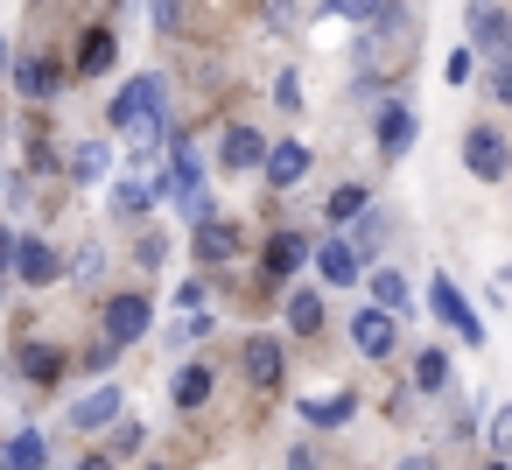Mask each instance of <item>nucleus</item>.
I'll list each match as a JSON object with an SVG mask.
<instances>
[{
    "label": "nucleus",
    "instance_id": "obj_13",
    "mask_svg": "<svg viewBox=\"0 0 512 470\" xmlns=\"http://www.w3.org/2000/svg\"><path fill=\"white\" fill-rule=\"evenodd\" d=\"M232 253H239V232H232L225 218H204V225H197V260H204V267H225Z\"/></svg>",
    "mask_w": 512,
    "mask_h": 470
},
{
    "label": "nucleus",
    "instance_id": "obj_29",
    "mask_svg": "<svg viewBox=\"0 0 512 470\" xmlns=\"http://www.w3.org/2000/svg\"><path fill=\"white\" fill-rule=\"evenodd\" d=\"M330 8H337L344 22H365V15H379V8H386V0H330Z\"/></svg>",
    "mask_w": 512,
    "mask_h": 470
},
{
    "label": "nucleus",
    "instance_id": "obj_33",
    "mask_svg": "<svg viewBox=\"0 0 512 470\" xmlns=\"http://www.w3.org/2000/svg\"><path fill=\"white\" fill-rule=\"evenodd\" d=\"M491 92H498V99H505V106H512V57H505V64H498V85H491Z\"/></svg>",
    "mask_w": 512,
    "mask_h": 470
},
{
    "label": "nucleus",
    "instance_id": "obj_37",
    "mask_svg": "<svg viewBox=\"0 0 512 470\" xmlns=\"http://www.w3.org/2000/svg\"><path fill=\"white\" fill-rule=\"evenodd\" d=\"M505 288H512V267H505Z\"/></svg>",
    "mask_w": 512,
    "mask_h": 470
},
{
    "label": "nucleus",
    "instance_id": "obj_6",
    "mask_svg": "<svg viewBox=\"0 0 512 470\" xmlns=\"http://www.w3.org/2000/svg\"><path fill=\"white\" fill-rule=\"evenodd\" d=\"M428 302H435V316H442L463 344H477V337H484V323L470 316V302H463V288H456V281H435V288H428Z\"/></svg>",
    "mask_w": 512,
    "mask_h": 470
},
{
    "label": "nucleus",
    "instance_id": "obj_11",
    "mask_svg": "<svg viewBox=\"0 0 512 470\" xmlns=\"http://www.w3.org/2000/svg\"><path fill=\"white\" fill-rule=\"evenodd\" d=\"M218 162H225V169H260V162H267V141H260L253 127H232V134L218 141Z\"/></svg>",
    "mask_w": 512,
    "mask_h": 470
},
{
    "label": "nucleus",
    "instance_id": "obj_24",
    "mask_svg": "<svg viewBox=\"0 0 512 470\" xmlns=\"http://www.w3.org/2000/svg\"><path fill=\"white\" fill-rule=\"evenodd\" d=\"M316 323H323V302H316V295H295V302H288V330H295V337H309Z\"/></svg>",
    "mask_w": 512,
    "mask_h": 470
},
{
    "label": "nucleus",
    "instance_id": "obj_17",
    "mask_svg": "<svg viewBox=\"0 0 512 470\" xmlns=\"http://www.w3.org/2000/svg\"><path fill=\"white\" fill-rule=\"evenodd\" d=\"M302 260H309V239L302 232H274L267 239V274H295Z\"/></svg>",
    "mask_w": 512,
    "mask_h": 470
},
{
    "label": "nucleus",
    "instance_id": "obj_31",
    "mask_svg": "<svg viewBox=\"0 0 512 470\" xmlns=\"http://www.w3.org/2000/svg\"><path fill=\"white\" fill-rule=\"evenodd\" d=\"M274 106L295 113V106H302V85H295V78H274Z\"/></svg>",
    "mask_w": 512,
    "mask_h": 470
},
{
    "label": "nucleus",
    "instance_id": "obj_4",
    "mask_svg": "<svg viewBox=\"0 0 512 470\" xmlns=\"http://www.w3.org/2000/svg\"><path fill=\"white\" fill-rule=\"evenodd\" d=\"M470 29H477V50L484 57H512V15L498 8V0H470Z\"/></svg>",
    "mask_w": 512,
    "mask_h": 470
},
{
    "label": "nucleus",
    "instance_id": "obj_10",
    "mask_svg": "<svg viewBox=\"0 0 512 470\" xmlns=\"http://www.w3.org/2000/svg\"><path fill=\"white\" fill-rule=\"evenodd\" d=\"M407 148H414V113H407V106H386V113H379V155L400 162Z\"/></svg>",
    "mask_w": 512,
    "mask_h": 470
},
{
    "label": "nucleus",
    "instance_id": "obj_12",
    "mask_svg": "<svg viewBox=\"0 0 512 470\" xmlns=\"http://www.w3.org/2000/svg\"><path fill=\"white\" fill-rule=\"evenodd\" d=\"M260 169H267V176H274V183L288 190V183H302V176H309V148H302V141H274Z\"/></svg>",
    "mask_w": 512,
    "mask_h": 470
},
{
    "label": "nucleus",
    "instance_id": "obj_22",
    "mask_svg": "<svg viewBox=\"0 0 512 470\" xmlns=\"http://www.w3.org/2000/svg\"><path fill=\"white\" fill-rule=\"evenodd\" d=\"M372 295H379V309L400 316V309H407V281H400V267H379V274H372Z\"/></svg>",
    "mask_w": 512,
    "mask_h": 470
},
{
    "label": "nucleus",
    "instance_id": "obj_19",
    "mask_svg": "<svg viewBox=\"0 0 512 470\" xmlns=\"http://www.w3.org/2000/svg\"><path fill=\"white\" fill-rule=\"evenodd\" d=\"M246 372H253L260 386H274V379H281V344H274V337H253V344H246Z\"/></svg>",
    "mask_w": 512,
    "mask_h": 470
},
{
    "label": "nucleus",
    "instance_id": "obj_32",
    "mask_svg": "<svg viewBox=\"0 0 512 470\" xmlns=\"http://www.w3.org/2000/svg\"><path fill=\"white\" fill-rule=\"evenodd\" d=\"M442 78H449V85H463V78H470V50H449V64H442Z\"/></svg>",
    "mask_w": 512,
    "mask_h": 470
},
{
    "label": "nucleus",
    "instance_id": "obj_16",
    "mask_svg": "<svg viewBox=\"0 0 512 470\" xmlns=\"http://www.w3.org/2000/svg\"><path fill=\"white\" fill-rule=\"evenodd\" d=\"M351 414H358L351 393H309V400H302V421H316V428H344Z\"/></svg>",
    "mask_w": 512,
    "mask_h": 470
},
{
    "label": "nucleus",
    "instance_id": "obj_35",
    "mask_svg": "<svg viewBox=\"0 0 512 470\" xmlns=\"http://www.w3.org/2000/svg\"><path fill=\"white\" fill-rule=\"evenodd\" d=\"M400 470H435V463H428V456H407V463H400Z\"/></svg>",
    "mask_w": 512,
    "mask_h": 470
},
{
    "label": "nucleus",
    "instance_id": "obj_23",
    "mask_svg": "<svg viewBox=\"0 0 512 470\" xmlns=\"http://www.w3.org/2000/svg\"><path fill=\"white\" fill-rule=\"evenodd\" d=\"M204 393H211V372L204 365H183L176 372V407H204Z\"/></svg>",
    "mask_w": 512,
    "mask_h": 470
},
{
    "label": "nucleus",
    "instance_id": "obj_21",
    "mask_svg": "<svg viewBox=\"0 0 512 470\" xmlns=\"http://www.w3.org/2000/svg\"><path fill=\"white\" fill-rule=\"evenodd\" d=\"M22 92H29V99H50V92H57V64H50V57H29V64H22Z\"/></svg>",
    "mask_w": 512,
    "mask_h": 470
},
{
    "label": "nucleus",
    "instance_id": "obj_20",
    "mask_svg": "<svg viewBox=\"0 0 512 470\" xmlns=\"http://www.w3.org/2000/svg\"><path fill=\"white\" fill-rule=\"evenodd\" d=\"M106 64H113V29H92V36H85V50H78V71H85V78H99Z\"/></svg>",
    "mask_w": 512,
    "mask_h": 470
},
{
    "label": "nucleus",
    "instance_id": "obj_1",
    "mask_svg": "<svg viewBox=\"0 0 512 470\" xmlns=\"http://www.w3.org/2000/svg\"><path fill=\"white\" fill-rule=\"evenodd\" d=\"M113 127H120V141H127L134 155H155V148L169 141V92H162V78H134V85L113 99Z\"/></svg>",
    "mask_w": 512,
    "mask_h": 470
},
{
    "label": "nucleus",
    "instance_id": "obj_7",
    "mask_svg": "<svg viewBox=\"0 0 512 470\" xmlns=\"http://www.w3.org/2000/svg\"><path fill=\"white\" fill-rule=\"evenodd\" d=\"M15 274H22L29 288H50V281L64 274V260H57V246H43V239H15Z\"/></svg>",
    "mask_w": 512,
    "mask_h": 470
},
{
    "label": "nucleus",
    "instance_id": "obj_30",
    "mask_svg": "<svg viewBox=\"0 0 512 470\" xmlns=\"http://www.w3.org/2000/svg\"><path fill=\"white\" fill-rule=\"evenodd\" d=\"M78 176H106V148H99V141L78 148Z\"/></svg>",
    "mask_w": 512,
    "mask_h": 470
},
{
    "label": "nucleus",
    "instance_id": "obj_9",
    "mask_svg": "<svg viewBox=\"0 0 512 470\" xmlns=\"http://www.w3.org/2000/svg\"><path fill=\"white\" fill-rule=\"evenodd\" d=\"M351 344H358L365 358H386V351H393V309H358V316H351Z\"/></svg>",
    "mask_w": 512,
    "mask_h": 470
},
{
    "label": "nucleus",
    "instance_id": "obj_26",
    "mask_svg": "<svg viewBox=\"0 0 512 470\" xmlns=\"http://www.w3.org/2000/svg\"><path fill=\"white\" fill-rule=\"evenodd\" d=\"M22 365H29V379H57V372H64V358H57L50 344H29V351H22Z\"/></svg>",
    "mask_w": 512,
    "mask_h": 470
},
{
    "label": "nucleus",
    "instance_id": "obj_36",
    "mask_svg": "<svg viewBox=\"0 0 512 470\" xmlns=\"http://www.w3.org/2000/svg\"><path fill=\"white\" fill-rule=\"evenodd\" d=\"M0 64H8V43H0Z\"/></svg>",
    "mask_w": 512,
    "mask_h": 470
},
{
    "label": "nucleus",
    "instance_id": "obj_15",
    "mask_svg": "<svg viewBox=\"0 0 512 470\" xmlns=\"http://www.w3.org/2000/svg\"><path fill=\"white\" fill-rule=\"evenodd\" d=\"M113 421H120V386H99L71 407V428H113Z\"/></svg>",
    "mask_w": 512,
    "mask_h": 470
},
{
    "label": "nucleus",
    "instance_id": "obj_8",
    "mask_svg": "<svg viewBox=\"0 0 512 470\" xmlns=\"http://www.w3.org/2000/svg\"><path fill=\"white\" fill-rule=\"evenodd\" d=\"M141 330H148V302H141V295H113V302H106V344L120 351V344H134Z\"/></svg>",
    "mask_w": 512,
    "mask_h": 470
},
{
    "label": "nucleus",
    "instance_id": "obj_34",
    "mask_svg": "<svg viewBox=\"0 0 512 470\" xmlns=\"http://www.w3.org/2000/svg\"><path fill=\"white\" fill-rule=\"evenodd\" d=\"M78 470H113V456H85V463H78Z\"/></svg>",
    "mask_w": 512,
    "mask_h": 470
},
{
    "label": "nucleus",
    "instance_id": "obj_39",
    "mask_svg": "<svg viewBox=\"0 0 512 470\" xmlns=\"http://www.w3.org/2000/svg\"><path fill=\"white\" fill-rule=\"evenodd\" d=\"M505 449H512V442H505Z\"/></svg>",
    "mask_w": 512,
    "mask_h": 470
},
{
    "label": "nucleus",
    "instance_id": "obj_3",
    "mask_svg": "<svg viewBox=\"0 0 512 470\" xmlns=\"http://www.w3.org/2000/svg\"><path fill=\"white\" fill-rule=\"evenodd\" d=\"M162 197H169L190 225H204V218H211V190H204V176H197V155H190V148H176V162H169V176H162Z\"/></svg>",
    "mask_w": 512,
    "mask_h": 470
},
{
    "label": "nucleus",
    "instance_id": "obj_25",
    "mask_svg": "<svg viewBox=\"0 0 512 470\" xmlns=\"http://www.w3.org/2000/svg\"><path fill=\"white\" fill-rule=\"evenodd\" d=\"M414 379H421L428 393H442V386H449V358H442V351H421V358H414Z\"/></svg>",
    "mask_w": 512,
    "mask_h": 470
},
{
    "label": "nucleus",
    "instance_id": "obj_28",
    "mask_svg": "<svg viewBox=\"0 0 512 470\" xmlns=\"http://www.w3.org/2000/svg\"><path fill=\"white\" fill-rule=\"evenodd\" d=\"M358 211H365V190H358V183H344V190L330 197V218H337V225H351Z\"/></svg>",
    "mask_w": 512,
    "mask_h": 470
},
{
    "label": "nucleus",
    "instance_id": "obj_38",
    "mask_svg": "<svg viewBox=\"0 0 512 470\" xmlns=\"http://www.w3.org/2000/svg\"><path fill=\"white\" fill-rule=\"evenodd\" d=\"M491 470H505V463H491Z\"/></svg>",
    "mask_w": 512,
    "mask_h": 470
},
{
    "label": "nucleus",
    "instance_id": "obj_5",
    "mask_svg": "<svg viewBox=\"0 0 512 470\" xmlns=\"http://www.w3.org/2000/svg\"><path fill=\"white\" fill-rule=\"evenodd\" d=\"M463 162H470V176H484V183H498L505 176V134H491V127H470L463 134Z\"/></svg>",
    "mask_w": 512,
    "mask_h": 470
},
{
    "label": "nucleus",
    "instance_id": "obj_18",
    "mask_svg": "<svg viewBox=\"0 0 512 470\" xmlns=\"http://www.w3.org/2000/svg\"><path fill=\"white\" fill-rule=\"evenodd\" d=\"M0 470H43V435H36V428H22L8 449H0Z\"/></svg>",
    "mask_w": 512,
    "mask_h": 470
},
{
    "label": "nucleus",
    "instance_id": "obj_27",
    "mask_svg": "<svg viewBox=\"0 0 512 470\" xmlns=\"http://www.w3.org/2000/svg\"><path fill=\"white\" fill-rule=\"evenodd\" d=\"M113 211H120V218H141V211H148V183H120V190H113Z\"/></svg>",
    "mask_w": 512,
    "mask_h": 470
},
{
    "label": "nucleus",
    "instance_id": "obj_14",
    "mask_svg": "<svg viewBox=\"0 0 512 470\" xmlns=\"http://www.w3.org/2000/svg\"><path fill=\"white\" fill-rule=\"evenodd\" d=\"M316 267H323L337 288H351V281L365 274V260H358V246H351V239H330V246H316Z\"/></svg>",
    "mask_w": 512,
    "mask_h": 470
},
{
    "label": "nucleus",
    "instance_id": "obj_2",
    "mask_svg": "<svg viewBox=\"0 0 512 470\" xmlns=\"http://www.w3.org/2000/svg\"><path fill=\"white\" fill-rule=\"evenodd\" d=\"M372 29L358 36V71L365 78H379L386 64H407V50H414V22L400 15V8H379V15H365Z\"/></svg>",
    "mask_w": 512,
    "mask_h": 470
}]
</instances>
